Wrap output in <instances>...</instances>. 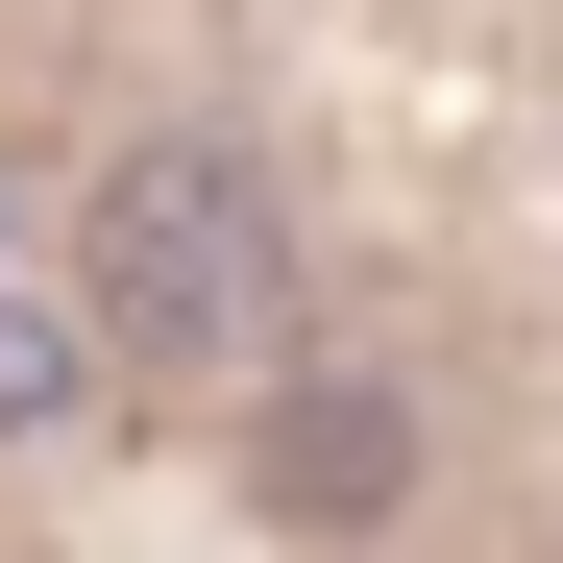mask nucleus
Here are the masks:
<instances>
[{
	"label": "nucleus",
	"mask_w": 563,
	"mask_h": 563,
	"mask_svg": "<svg viewBox=\"0 0 563 563\" xmlns=\"http://www.w3.org/2000/svg\"><path fill=\"white\" fill-rule=\"evenodd\" d=\"M99 343H147V367H245L269 343V197H245V147H123L99 172Z\"/></svg>",
	"instance_id": "f257e3e1"
},
{
	"label": "nucleus",
	"mask_w": 563,
	"mask_h": 563,
	"mask_svg": "<svg viewBox=\"0 0 563 563\" xmlns=\"http://www.w3.org/2000/svg\"><path fill=\"white\" fill-rule=\"evenodd\" d=\"M393 490H417L393 393H343V367H319V393H269V515H393Z\"/></svg>",
	"instance_id": "f03ea898"
}]
</instances>
